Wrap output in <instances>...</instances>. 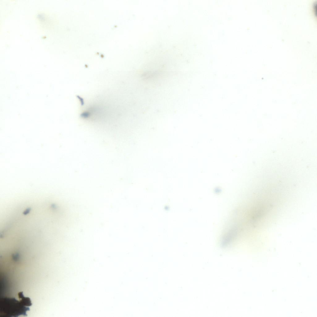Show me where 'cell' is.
<instances>
[{
	"label": "cell",
	"mask_w": 317,
	"mask_h": 317,
	"mask_svg": "<svg viewBox=\"0 0 317 317\" xmlns=\"http://www.w3.org/2000/svg\"><path fill=\"white\" fill-rule=\"evenodd\" d=\"M18 301L15 298L4 297L0 301L1 317H17L20 315L27 316L26 312L30 310L28 306L32 305L30 298L24 297L23 292L18 293Z\"/></svg>",
	"instance_id": "6da1fadb"
}]
</instances>
